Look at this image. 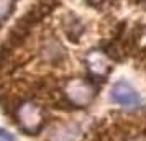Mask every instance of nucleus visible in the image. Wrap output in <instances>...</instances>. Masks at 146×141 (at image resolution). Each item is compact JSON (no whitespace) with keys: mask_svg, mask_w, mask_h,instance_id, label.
I'll list each match as a JSON object with an SVG mask.
<instances>
[{"mask_svg":"<svg viewBox=\"0 0 146 141\" xmlns=\"http://www.w3.org/2000/svg\"><path fill=\"white\" fill-rule=\"evenodd\" d=\"M64 97L74 107H89L95 97V87L86 79H71L64 85Z\"/></svg>","mask_w":146,"mask_h":141,"instance_id":"obj_1","label":"nucleus"},{"mask_svg":"<svg viewBox=\"0 0 146 141\" xmlns=\"http://www.w3.org/2000/svg\"><path fill=\"white\" fill-rule=\"evenodd\" d=\"M15 117L20 128L28 134H36L44 125L43 110L31 102H21L15 110Z\"/></svg>","mask_w":146,"mask_h":141,"instance_id":"obj_2","label":"nucleus"},{"mask_svg":"<svg viewBox=\"0 0 146 141\" xmlns=\"http://www.w3.org/2000/svg\"><path fill=\"white\" fill-rule=\"evenodd\" d=\"M110 99L118 105L123 107H136L139 103V95L135 89L128 84V82L120 81L113 84L112 90H110Z\"/></svg>","mask_w":146,"mask_h":141,"instance_id":"obj_3","label":"nucleus"},{"mask_svg":"<svg viewBox=\"0 0 146 141\" xmlns=\"http://www.w3.org/2000/svg\"><path fill=\"white\" fill-rule=\"evenodd\" d=\"M87 66H89L90 74L94 77H97V79H104L110 72V64L107 62V56L99 53V51L89 53V56H87Z\"/></svg>","mask_w":146,"mask_h":141,"instance_id":"obj_4","label":"nucleus"},{"mask_svg":"<svg viewBox=\"0 0 146 141\" xmlns=\"http://www.w3.org/2000/svg\"><path fill=\"white\" fill-rule=\"evenodd\" d=\"M31 25L28 23L23 17H21L20 20L17 21L13 25V28L10 30V33H8V36H7V46H10L12 49L13 48H17V46H20L23 41L27 40V36L30 34V31H31Z\"/></svg>","mask_w":146,"mask_h":141,"instance_id":"obj_5","label":"nucleus"},{"mask_svg":"<svg viewBox=\"0 0 146 141\" xmlns=\"http://www.w3.org/2000/svg\"><path fill=\"white\" fill-rule=\"evenodd\" d=\"M62 28H64V33L72 43H79L80 36L84 34V23L80 21L79 17H76L74 13H67L62 18Z\"/></svg>","mask_w":146,"mask_h":141,"instance_id":"obj_6","label":"nucleus"},{"mask_svg":"<svg viewBox=\"0 0 146 141\" xmlns=\"http://www.w3.org/2000/svg\"><path fill=\"white\" fill-rule=\"evenodd\" d=\"M43 56L51 62H56L64 58V48L61 46L56 40H48L43 48Z\"/></svg>","mask_w":146,"mask_h":141,"instance_id":"obj_7","label":"nucleus"},{"mask_svg":"<svg viewBox=\"0 0 146 141\" xmlns=\"http://www.w3.org/2000/svg\"><path fill=\"white\" fill-rule=\"evenodd\" d=\"M10 56H12V48L7 44L0 46V71H3L10 62Z\"/></svg>","mask_w":146,"mask_h":141,"instance_id":"obj_8","label":"nucleus"},{"mask_svg":"<svg viewBox=\"0 0 146 141\" xmlns=\"http://www.w3.org/2000/svg\"><path fill=\"white\" fill-rule=\"evenodd\" d=\"M13 8V0H0V20H5Z\"/></svg>","mask_w":146,"mask_h":141,"instance_id":"obj_9","label":"nucleus"},{"mask_svg":"<svg viewBox=\"0 0 146 141\" xmlns=\"http://www.w3.org/2000/svg\"><path fill=\"white\" fill-rule=\"evenodd\" d=\"M40 5L46 10V13H51L59 5V0H40Z\"/></svg>","mask_w":146,"mask_h":141,"instance_id":"obj_10","label":"nucleus"},{"mask_svg":"<svg viewBox=\"0 0 146 141\" xmlns=\"http://www.w3.org/2000/svg\"><path fill=\"white\" fill-rule=\"evenodd\" d=\"M107 2H108V0H86V3L87 5H89V7H94V8H102L104 7V5H105Z\"/></svg>","mask_w":146,"mask_h":141,"instance_id":"obj_11","label":"nucleus"},{"mask_svg":"<svg viewBox=\"0 0 146 141\" xmlns=\"http://www.w3.org/2000/svg\"><path fill=\"white\" fill-rule=\"evenodd\" d=\"M0 141H13V136L7 133L5 130H0Z\"/></svg>","mask_w":146,"mask_h":141,"instance_id":"obj_12","label":"nucleus"}]
</instances>
